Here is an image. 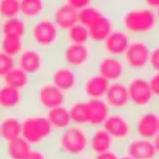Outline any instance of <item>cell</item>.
<instances>
[{
	"label": "cell",
	"mask_w": 159,
	"mask_h": 159,
	"mask_svg": "<svg viewBox=\"0 0 159 159\" xmlns=\"http://www.w3.org/2000/svg\"><path fill=\"white\" fill-rule=\"evenodd\" d=\"M103 2H104V0H93V4H96V5H99V6H101Z\"/></svg>",
	"instance_id": "obj_43"
},
{
	"label": "cell",
	"mask_w": 159,
	"mask_h": 159,
	"mask_svg": "<svg viewBox=\"0 0 159 159\" xmlns=\"http://www.w3.org/2000/svg\"><path fill=\"white\" fill-rule=\"evenodd\" d=\"M155 109H157V111L159 112V98H158V99L155 101Z\"/></svg>",
	"instance_id": "obj_44"
},
{
	"label": "cell",
	"mask_w": 159,
	"mask_h": 159,
	"mask_svg": "<svg viewBox=\"0 0 159 159\" xmlns=\"http://www.w3.org/2000/svg\"><path fill=\"white\" fill-rule=\"evenodd\" d=\"M148 71L149 72H159V40H157V39H154L152 41Z\"/></svg>",
	"instance_id": "obj_33"
},
{
	"label": "cell",
	"mask_w": 159,
	"mask_h": 159,
	"mask_svg": "<svg viewBox=\"0 0 159 159\" xmlns=\"http://www.w3.org/2000/svg\"><path fill=\"white\" fill-rule=\"evenodd\" d=\"M117 27V22L116 20L109 16V15H104L101 20H98L94 25H92L91 27H88V32H89V42L94 46H99L107 37L108 35Z\"/></svg>",
	"instance_id": "obj_23"
},
{
	"label": "cell",
	"mask_w": 159,
	"mask_h": 159,
	"mask_svg": "<svg viewBox=\"0 0 159 159\" xmlns=\"http://www.w3.org/2000/svg\"><path fill=\"white\" fill-rule=\"evenodd\" d=\"M103 128L111 134V137L120 148L125 142H128L133 135V118L132 112H116L112 111L109 117L103 124Z\"/></svg>",
	"instance_id": "obj_11"
},
{
	"label": "cell",
	"mask_w": 159,
	"mask_h": 159,
	"mask_svg": "<svg viewBox=\"0 0 159 159\" xmlns=\"http://www.w3.org/2000/svg\"><path fill=\"white\" fill-rule=\"evenodd\" d=\"M27 103L26 92L0 82V113H22Z\"/></svg>",
	"instance_id": "obj_15"
},
{
	"label": "cell",
	"mask_w": 159,
	"mask_h": 159,
	"mask_svg": "<svg viewBox=\"0 0 159 159\" xmlns=\"http://www.w3.org/2000/svg\"><path fill=\"white\" fill-rule=\"evenodd\" d=\"M52 153L50 148L45 147H32L26 159H52Z\"/></svg>",
	"instance_id": "obj_35"
},
{
	"label": "cell",
	"mask_w": 159,
	"mask_h": 159,
	"mask_svg": "<svg viewBox=\"0 0 159 159\" xmlns=\"http://www.w3.org/2000/svg\"><path fill=\"white\" fill-rule=\"evenodd\" d=\"M120 153L127 154L134 159H158L152 139H145L133 135L120 148Z\"/></svg>",
	"instance_id": "obj_18"
},
{
	"label": "cell",
	"mask_w": 159,
	"mask_h": 159,
	"mask_svg": "<svg viewBox=\"0 0 159 159\" xmlns=\"http://www.w3.org/2000/svg\"><path fill=\"white\" fill-rule=\"evenodd\" d=\"M109 87V82L98 75L94 70H89L82 73L78 94L84 99L104 98V94Z\"/></svg>",
	"instance_id": "obj_14"
},
{
	"label": "cell",
	"mask_w": 159,
	"mask_h": 159,
	"mask_svg": "<svg viewBox=\"0 0 159 159\" xmlns=\"http://www.w3.org/2000/svg\"><path fill=\"white\" fill-rule=\"evenodd\" d=\"M67 108L70 112V117L72 120V124L81 125L87 128V118H86V99L81 97L80 94H76L73 97L68 98Z\"/></svg>",
	"instance_id": "obj_27"
},
{
	"label": "cell",
	"mask_w": 159,
	"mask_h": 159,
	"mask_svg": "<svg viewBox=\"0 0 159 159\" xmlns=\"http://www.w3.org/2000/svg\"><path fill=\"white\" fill-rule=\"evenodd\" d=\"M124 82L128 89L132 112L144 111L155 107L157 99L150 91L147 73H129Z\"/></svg>",
	"instance_id": "obj_7"
},
{
	"label": "cell",
	"mask_w": 159,
	"mask_h": 159,
	"mask_svg": "<svg viewBox=\"0 0 159 159\" xmlns=\"http://www.w3.org/2000/svg\"><path fill=\"white\" fill-rule=\"evenodd\" d=\"M119 159H134V158H132V157H129V155H127V154H123V153H120V155H119Z\"/></svg>",
	"instance_id": "obj_42"
},
{
	"label": "cell",
	"mask_w": 159,
	"mask_h": 159,
	"mask_svg": "<svg viewBox=\"0 0 159 159\" xmlns=\"http://www.w3.org/2000/svg\"><path fill=\"white\" fill-rule=\"evenodd\" d=\"M147 80L155 99L159 98V72H147Z\"/></svg>",
	"instance_id": "obj_36"
},
{
	"label": "cell",
	"mask_w": 159,
	"mask_h": 159,
	"mask_svg": "<svg viewBox=\"0 0 159 159\" xmlns=\"http://www.w3.org/2000/svg\"><path fill=\"white\" fill-rule=\"evenodd\" d=\"M157 40H159V31H158V35H157V37H155Z\"/></svg>",
	"instance_id": "obj_47"
},
{
	"label": "cell",
	"mask_w": 159,
	"mask_h": 159,
	"mask_svg": "<svg viewBox=\"0 0 159 159\" xmlns=\"http://www.w3.org/2000/svg\"><path fill=\"white\" fill-rule=\"evenodd\" d=\"M48 15L62 32L67 31L70 27L78 22V10H76L65 0H58L52 6Z\"/></svg>",
	"instance_id": "obj_19"
},
{
	"label": "cell",
	"mask_w": 159,
	"mask_h": 159,
	"mask_svg": "<svg viewBox=\"0 0 159 159\" xmlns=\"http://www.w3.org/2000/svg\"><path fill=\"white\" fill-rule=\"evenodd\" d=\"M117 26L124 30L130 37L154 40L159 31V21L155 10L139 5L125 9L116 20Z\"/></svg>",
	"instance_id": "obj_1"
},
{
	"label": "cell",
	"mask_w": 159,
	"mask_h": 159,
	"mask_svg": "<svg viewBox=\"0 0 159 159\" xmlns=\"http://www.w3.org/2000/svg\"><path fill=\"white\" fill-rule=\"evenodd\" d=\"M63 41L66 43H75V45H84L89 43V32L88 27L77 22L67 31L63 32Z\"/></svg>",
	"instance_id": "obj_30"
},
{
	"label": "cell",
	"mask_w": 159,
	"mask_h": 159,
	"mask_svg": "<svg viewBox=\"0 0 159 159\" xmlns=\"http://www.w3.org/2000/svg\"><path fill=\"white\" fill-rule=\"evenodd\" d=\"M106 103L112 111L116 112H132L130 99L125 82L109 83V87L104 94Z\"/></svg>",
	"instance_id": "obj_17"
},
{
	"label": "cell",
	"mask_w": 159,
	"mask_h": 159,
	"mask_svg": "<svg viewBox=\"0 0 159 159\" xmlns=\"http://www.w3.org/2000/svg\"><path fill=\"white\" fill-rule=\"evenodd\" d=\"M0 148L4 154V158L6 159H26L32 147L22 137H19L4 142Z\"/></svg>",
	"instance_id": "obj_25"
},
{
	"label": "cell",
	"mask_w": 159,
	"mask_h": 159,
	"mask_svg": "<svg viewBox=\"0 0 159 159\" xmlns=\"http://www.w3.org/2000/svg\"><path fill=\"white\" fill-rule=\"evenodd\" d=\"M98 55V47L89 43L75 45L63 42L56 52L57 61L72 67L73 70L84 73L93 68L94 60Z\"/></svg>",
	"instance_id": "obj_5"
},
{
	"label": "cell",
	"mask_w": 159,
	"mask_h": 159,
	"mask_svg": "<svg viewBox=\"0 0 159 159\" xmlns=\"http://www.w3.org/2000/svg\"><path fill=\"white\" fill-rule=\"evenodd\" d=\"M45 77L68 97L78 94L82 80V73L80 71L73 70L72 67L60 61H56L55 63L51 62V66Z\"/></svg>",
	"instance_id": "obj_8"
},
{
	"label": "cell",
	"mask_w": 159,
	"mask_h": 159,
	"mask_svg": "<svg viewBox=\"0 0 159 159\" xmlns=\"http://www.w3.org/2000/svg\"><path fill=\"white\" fill-rule=\"evenodd\" d=\"M117 148H118L117 143L103 127L89 129L88 132V154L89 155L101 154Z\"/></svg>",
	"instance_id": "obj_21"
},
{
	"label": "cell",
	"mask_w": 159,
	"mask_h": 159,
	"mask_svg": "<svg viewBox=\"0 0 159 159\" xmlns=\"http://www.w3.org/2000/svg\"><path fill=\"white\" fill-rule=\"evenodd\" d=\"M158 159H159V158H158Z\"/></svg>",
	"instance_id": "obj_50"
},
{
	"label": "cell",
	"mask_w": 159,
	"mask_h": 159,
	"mask_svg": "<svg viewBox=\"0 0 159 159\" xmlns=\"http://www.w3.org/2000/svg\"><path fill=\"white\" fill-rule=\"evenodd\" d=\"M92 70L104 77L109 83L124 82L129 76V71L122 57L103 55L99 52L94 60Z\"/></svg>",
	"instance_id": "obj_12"
},
{
	"label": "cell",
	"mask_w": 159,
	"mask_h": 159,
	"mask_svg": "<svg viewBox=\"0 0 159 159\" xmlns=\"http://www.w3.org/2000/svg\"><path fill=\"white\" fill-rule=\"evenodd\" d=\"M21 113H0L1 142H7L21 137Z\"/></svg>",
	"instance_id": "obj_22"
},
{
	"label": "cell",
	"mask_w": 159,
	"mask_h": 159,
	"mask_svg": "<svg viewBox=\"0 0 159 159\" xmlns=\"http://www.w3.org/2000/svg\"><path fill=\"white\" fill-rule=\"evenodd\" d=\"M153 140V144H154V148H155V152H157V155L159 158V133L152 139Z\"/></svg>",
	"instance_id": "obj_40"
},
{
	"label": "cell",
	"mask_w": 159,
	"mask_h": 159,
	"mask_svg": "<svg viewBox=\"0 0 159 159\" xmlns=\"http://www.w3.org/2000/svg\"><path fill=\"white\" fill-rule=\"evenodd\" d=\"M68 159H92L91 155H82V157H75V158H68Z\"/></svg>",
	"instance_id": "obj_41"
},
{
	"label": "cell",
	"mask_w": 159,
	"mask_h": 159,
	"mask_svg": "<svg viewBox=\"0 0 159 159\" xmlns=\"http://www.w3.org/2000/svg\"><path fill=\"white\" fill-rule=\"evenodd\" d=\"M65 1L68 2L71 6H73L76 10H81V9L93 4V0H65Z\"/></svg>",
	"instance_id": "obj_38"
},
{
	"label": "cell",
	"mask_w": 159,
	"mask_h": 159,
	"mask_svg": "<svg viewBox=\"0 0 159 159\" xmlns=\"http://www.w3.org/2000/svg\"><path fill=\"white\" fill-rule=\"evenodd\" d=\"M2 83L11 86L14 88H17L22 92H29L31 89V87L34 86L35 80L29 76L25 71H22L20 67H17L16 65L6 73V76L4 77V80L1 81Z\"/></svg>",
	"instance_id": "obj_24"
},
{
	"label": "cell",
	"mask_w": 159,
	"mask_h": 159,
	"mask_svg": "<svg viewBox=\"0 0 159 159\" xmlns=\"http://www.w3.org/2000/svg\"><path fill=\"white\" fill-rule=\"evenodd\" d=\"M104 15H106V12L103 11V9L99 5L92 4V5H88V6L78 10V22L84 25L86 27H91L98 20H101Z\"/></svg>",
	"instance_id": "obj_31"
},
{
	"label": "cell",
	"mask_w": 159,
	"mask_h": 159,
	"mask_svg": "<svg viewBox=\"0 0 159 159\" xmlns=\"http://www.w3.org/2000/svg\"><path fill=\"white\" fill-rule=\"evenodd\" d=\"M21 137L31 147L50 148L56 132L43 112L32 109L21 113Z\"/></svg>",
	"instance_id": "obj_4"
},
{
	"label": "cell",
	"mask_w": 159,
	"mask_h": 159,
	"mask_svg": "<svg viewBox=\"0 0 159 159\" xmlns=\"http://www.w3.org/2000/svg\"><path fill=\"white\" fill-rule=\"evenodd\" d=\"M119 155H120V150L117 148V149L108 150V152H104L101 154L91 155V158L92 159H119Z\"/></svg>",
	"instance_id": "obj_37"
},
{
	"label": "cell",
	"mask_w": 159,
	"mask_h": 159,
	"mask_svg": "<svg viewBox=\"0 0 159 159\" xmlns=\"http://www.w3.org/2000/svg\"><path fill=\"white\" fill-rule=\"evenodd\" d=\"M88 132L89 129L81 125H70L68 128L57 132L50 145L52 155L61 159L89 155L88 154Z\"/></svg>",
	"instance_id": "obj_2"
},
{
	"label": "cell",
	"mask_w": 159,
	"mask_h": 159,
	"mask_svg": "<svg viewBox=\"0 0 159 159\" xmlns=\"http://www.w3.org/2000/svg\"><path fill=\"white\" fill-rule=\"evenodd\" d=\"M68 96L65 94L61 89H58L53 83H51L46 77L36 80L34 86L27 92V102L29 99H34V104L39 112H46L51 108L67 104Z\"/></svg>",
	"instance_id": "obj_6"
},
{
	"label": "cell",
	"mask_w": 159,
	"mask_h": 159,
	"mask_svg": "<svg viewBox=\"0 0 159 159\" xmlns=\"http://www.w3.org/2000/svg\"><path fill=\"white\" fill-rule=\"evenodd\" d=\"M45 116L48 119L50 124L52 125V128L55 129L56 133L68 128L70 125H72L70 112H68V108H67L66 104L58 106V107H55V108H51V109L46 111Z\"/></svg>",
	"instance_id": "obj_26"
},
{
	"label": "cell",
	"mask_w": 159,
	"mask_h": 159,
	"mask_svg": "<svg viewBox=\"0 0 159 159\" xmlns=\"http://www.w3.org/2000/svg\"><path fill=\"white\" fill-rule=\"evenodd\" d=\"M132 118L135 137L153 139L159 133V112L155 109V107L144 111H133Z\"/></svg>",
	"instance_id": "obj_13"
},
{
	"label": "cell",
	"mask_w": 159,
	"mask_h": 159,
	"mask_svg": "<svg viewBox=\"0 0 159 159\" xmlns=\"http://www.w3.org/2000/svg\"><path fill=\"white\" fill-rule=\"evenodd\" d=\"M50 55L45 53L42 50L27 43L22 52L15 58V63L22 71H25L29 76H31L35 81L46 76L51 61L48 60Z\"/></svg>",
	"instance_id": "obj_9"
},
{
	"label": "cell",
	"mask_w": 159,
	"mask_h": 159,
	"mask_svg": "<svg viewBox=\"0 0 159 159\" xmlns=\"http://www.w3.org/2000/svg\"><path fill=\"white\" fill-rule=\"evenodd\" d=\"M27 31H29V22L21 16L1 20V35H10V36L26 39Z\"/></svg>",
	"instance_id": "obj_28"
},
{
	"label": "cell",
	"mask_w": 159,
	"mask_h": 159,
	"mask_svg": "<svg viewBox=\"0 0 159 159\" xmlns=\"http://www.w3.org/2000/svg\"><path fill=\"white\" fill-rule=\"evenodd\" d=\"M158 130H159V125H158Z\"/></svg>",
	"instance_id": "obj_49"
},
{
	"label": "cell",
	"mask_w": 159,
	"mask_h": 159,
	"mask_svg": "<svg viewBox=\"0 0 159 159\" xmlns=\"http://www.w3.org/2000/svg\"><path fill=\"white\" fill-rule=\"evenodd\" d=\"M26 45L27 40L22 37L10 35H1L0 37V50L12 58H16L26 47Z\"/></svg>",
	"instance_id": "obj_29"
},
{
	"label": "cell",
	"mask_w": 159,
	"mask_h": 159,
	"mask_svg": "<svg viewBox=\"0 0 159 159\" xmlns=\"http://www.w3.org/2000/svg\"><path fill=\"white\" fill-rule=\"evenodd\" d=\"M112 109L108 107L103 98H93L86 99V118H87V128H99L103 127L104 122L109 117Z\"/></svg>",
	"instance_id": "obj_20"
},
{
	"label": "cell",
	"mask_w": 159,
	"mask_h": 159,
	"mask_svg": "<svg viewBox=\"0 0 159 159\" xmlns=\"http://www.w3.org/2000/svg\"><path fill=\"white\" fill-rule=\"evenodd\" d=\"M27 43L42 50L47 55H56L62 46L63 32L56 26L50 15H45L40 19L29 22Z\"/></svg>",
	"instance_id": "obj_3"
},
{
	"label": "cell",
	"mask_w": 159,
	"mask_h": 159,
	"mask_svg": "<svg viewBox=\"0 0 159 159\" xmlns=\"http://www.w3.org/2000/svg\"><path fill=\"white\" fill-rule=\"evenodd\" d=\"M140 2L147 6V7H150L153 10H157L159 7V0H140Z\"/></svg>",
	"instance_id": "obj_39"
},
{
	"label": "cell",
	"mask_w": 159,
	"mask_h": 159,
	"mask_svg": "<svg viewBox=\"0 0 159 159\" xmlns=\"http://www.w3.org/2000/svg\"><path fill=\"white\" fill-rule=\"evenodd\" d=\"M20 16V0H0V19Z\"/></svg>",
	"instance_id": "obj_32"
},
{
	"label": "cell",
	"mask_w": 159,
	"mask_h": 159,
	"mask_svg": "<svg viewBox=\"0 0 159 159\" xmlns=\"http://www.w3.org/2000/svg\"><path fill=\"white\" fill-rule=\"evenodd\" d=\"M153 40L132 37L129 45L122 56L129 73H147L149 53Z\"/></svg>",
	"instance_id": "obj_10"
},
{
	"label": "cell",
	"mask_w": 159,
	"mask_h": 159,
	"mask_svg": "<svg viewBox=\"0 0 159 159\" xmlns=\"http://www.w3.org/2000/svg\"><path fill=\"white\" fill-rule=\"evenodd\" d=\"M1 144H2V142H1V137H0V147H1Z\"/></svg>",
	"instance_id": "obj_48"
},
{
	"label": "cell",
	"mask_w": 159,
	"mask_h": 159,
	"mask_svg": "<svg viewBox=\"0 0 159 159\" xmlns=\"http://www.w3.org/2000/svg\"><path fill=\"white\" fill-rule=\"evenodd\" d=\"M0 37H1V19H0Z\"/></svg>",
	"instance_id": "obj_46"
},
{
	"label": "cell",
	"mask_w": 159,
	"mask_h": 159,
	"mask_svg": "<svg viewBox=\"0 0 159 159\" xmlns=\"http://www.w3.org/2000/svg\"><path fill=\"white\" fill-rule=\"evenodd\" d=\"M15 58L7 56L5 52L0 50V82L4 80L6 73L15 66Z\"/></svg>",
	"instance_id": "obj_34"
},
{
	"label": "cell",
	"mask_w": 159,
	"mask_h": 159,
	"mask_svg": "<svg viewBox=\"0 0 159 159\" xmlns=\"http://www.w3.org/2000/svg\"><path fill=\"white\" fill-rule=\"evenodd\" d=\"M155 12H157V17H158V21H159V7L155 10Z\"/></svg>",
	"instance_id": "obj_45"
},
{
	"label": "cell",
	"mask_w": 159,
	"mask_h": 159,
	"mask_svg": "<svg viewBox=\"0 0 159 159\" xmlns=\"http://www.w3.org/2000/svg\"><path fill=\"white\" fill-rule=\"evenodd\" d=\"M130 36L122 30L120 27H116L108 37L98 46V52L103 55H109V56H116V57H122L129 45Z\"/></svg>",
	"instance_id": "obj_16"
}]
</instances>
